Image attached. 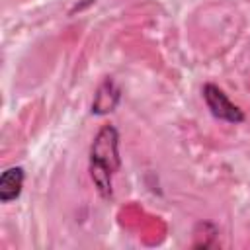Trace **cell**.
<instances>
[{
	"label": "cell",
	"instance_id": "obj_1",
	"mask_svg": "<svg viewBox=\"0 0 250 250\" xmlns=\"http://www.w3.org/2000/svg\"><path fill=\"white\" fill-rule=\"evenodd\" d=\"M121 168L119 156V133L113 125H104L90 145V178L104 199L113 195V174Z\"/></svg>",
	"mask_w": 250,
	"mask_h": 250
},
{
	"label": "cell",
	"instance_id": "obj_2",
	"mask_svg": "<svg viewBox=\"0 0 250 250\" xmlns=\"http://www.w3.org/2000/svg\"><path fill=\"white\" fill-rule=\"evenodd\" d=\"M201 94H203V100H205V104H207V109L211 111V115L213 117H217V119H221V121H227V123H242L246 117H244V111L236 105V104H232L230 100H229V96L217 86V84H211V82H207L205 86H203V90H201Z\"/></svg>",
	"mask_w": 250,
	"mask_h": 250
},
{
	"label": "cell",
	"instance_id": "obj_3",
	"mask_svg": "<svg viewBox=\"0 0 250 250\" xmlns=\"http://www.w3.org/2000/svg\"><path fill=\"white\" fill-rule=\"evenodd\" d=\"M119 100H121V90H119L117 82L111 76H107V78H104V82L98 86V90L94 94L92 113L94 115H107L117 107Z\"/></svg>",
	"mask_w": 250,
	"mask_h": 250
},
{
	"label": "cell",
	"instance_id": "obj_4",
	"mask_svg": "<svg viewBox=\"0 0 250 250\" xmlns=\"http://www.w3.org/2000/svg\"><path fill=\"white\" fill-rule=\"evenodd\" d=\"M23 180H25V170L21 166L6 168L0 176V201L10 203L18 199L23 189Z\"/></svg>",
	"mask_w": 250,
	"mask_h": 250
}]
</instances>
